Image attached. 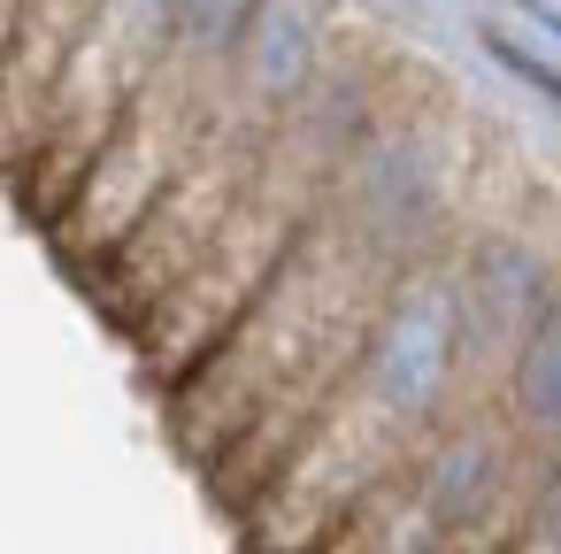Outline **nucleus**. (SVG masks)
<instances>
[{
  "mask_svg": "<svg viewBox=\"0 0 561 554\" xmlns=\"http://www.w3.org/2000/svg\"><path fill=\"white\" fill-rule=\"evenodd\" d=\"M438 554H515V539L507 531H454Z\"/></svg>",
  "mask_w": 561,
  "mask_h": 554,
  "instance_id": "1",
  "label": "nucleus"
}]
</instances>
